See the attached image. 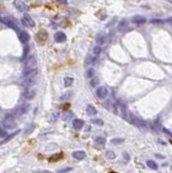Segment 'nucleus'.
<instances>
[{
	"label": "nucleus",
	"instance_id": "f257e3e1",
	"mask_svg": "<svg viewBox=\"0 0 172 173\" xmlns=\"http://www.w3.org/2000/svg\"><path fill=\"white\" fill-rule=\"evenodd\" d=\"M37 67V59L35 57L34 55H30L26 59V62H25V71L24 74L28 73L33 69H36Z\"/></svg>",
	"mask_w": 172,
	"mask_h": 173
},
{
	"label": "nucleus",
	"instance_id": "f03ea898",
	"mask_svg": "<svg viewBox=\"0 0 172 173\" xmlns=\"http://www.w3.org/2000/svg\"><path fill=\"white\" fill-rule=\"evenodd\" d=\"M2 126H3L5 129H7V130H13V129H15V127H16V122H15L14 118H13L12 116H8V117H5V118L3 119Z\"/></svg>",
	"mask_w": 172,
	"mask_h": 173
},
{
	"label": "nucleus",
	"instance_id": "7ed1b4c3",
	"mask_svg": "<svg viewBox=\"0 0 172 173\" xmlns=\"http://www.w3.org/2000/svg\"><path fill=\"white\" fill-rule=\"evenodd\" d=\"M21 22H22V24L24 25L25 27H34L35 26V21L30 17V15L28 14H25L23 17H22V20H21Z\"/></svg>",
	"mask_w": 172,
	"mask_h": 173
},
{
	"label": "nucleus",
	"instance_id": "20e7f679",
	"mask_svg": "<svg viewBox=\"0 0 172 173\" xmlns=\"http://www.w3.org/2000/svg\"><path fill=\"white\" fill-rule=\"evenodd\" d=\"M130 118H131V119H130V121H131L133 124H135L137 127H139V128H145V127H146L145 121H143V120H141V119L134 117L133 115H131V116H130Z\"/></svg>",
	"mask_w": 172,
	"mask_h": 173
},
{
	"label": "nucleus",
	"instance_id": "39448f33",
	"mask_svg": "<svg viewBox=\"0 0 172 173\" xmlns=\"http://www.w3.org/2000/svg\"><path fill=\"white\" fill-rule=\"evenodd\" d=\"M127 29H129V23L127 20H122L119 22L118 26H117V30L119 33H124L127 31Z\"/></svg>",
	"mask_w": 172,
	"mask_h": 173
},
{
	"label": "nucleus",
	"instance_id": "423d86ee",
	"mask_svg": "<svg viewBox=\"0 0 172 173\" xmlns=\"http://www.w3.org/2000/svg\"><path fill=\"white\" fill-rule=\"evenodd\" d=\"M107 94H108V91L105 87H98V90H96V96H98V99H101V100L105 99V98L107 96Z\"/></svg>",
	"mask_w": 172,
	"mask_h": 173
},
{
	"label": "nucleus",
	"instance_id": "0eeeda50",
	"mask_svg": "<svg viewBox=\"0 0 172 173\" xmlns=\"http://www.w3.org/2000/svg\"><path fill=\"white\" fill-rule=\"evenodd\" d=\"M29 35H28V33H26V31H24V30H22V31H20L19 33V39H20L21 42H23V43H26L27 41H29Z\"/></svg>",
	"mask_w": 172,
	"mask_h": 173
},
{
	"label": "nucleus",
	"instance_id": "6e6552de",
	"mask_svg": "<svg viewBox=\"0 0 172 173\" xmlns=\"http://www.w3.org/2000/svg\"><path fill=\"white\" fill-rule=\"evenodd\" d=\"M13 3H14V7H16L17 10L22 11V12H24V11L27 10V7H26V5H25L22 0H14Z\"/></svg>",
	"mask_w": 172,
	"mask_h": 173
},
{
	"label": "nucleus",
	"instance_id": "1a4fd4ad",
	"mask_svg": "<svg viewBox=\"0 0 172 173\" xmlns=\"http://www.w3.org/2000/svg\"><path fill=\"white\" fill-rule=\"evenodd\" d=\"M54 39L56 42H63L66 40V35L64 33H62V31H58L56 34L54 35Z\"/></svg>",
	"mask_w": 172,
	"mask_h": 173
},
{
	"label": "nucleus",
	"instance_id": "9d476101",
	"mask_svg": "<svg viewBox=\"0 0 172 173\" xmlns=\"http://www.w3.org/2000/svg\"><path fill=\"white\" fill-rule=\"evenodd\" d=\"M132 22L137 25H142L146 22V20H145V17H143L141 15H135L132 17Z\"/></svg>",
	"mask_w": 172,
	"mask_h": 173
},
{
	"label": "nucleus",
	"instance_id": "9b49d317",
	"mask_svg": "<svg viewBox=\"0 0 172 173\" xmlns=\"http://www.w3.org/2000/svg\"><path fill=\"white\" fill-rule=\"evenodd\" d=\"M84 126V120H81V119H75L74 121H73V127H74L76 130L82 129Z\"/></svg>",
	"mask_w": 172,
	"mask_h": 173
},
{
	"label": "nucleus",
	"instance_id": "f8f14e48",
	"mask_svg": "<svg viewBox=\"0 0 172 173\" xmlns=\"http://www.w3.org/2000/svg\"><path fill=\"white\" fill-rule=\"evenodd\" d=\"M73 157H74L76 160H82L86 157V153L82 152V150H77V152H74L73 153Z\"/></svg>",
	"mask_w": 172,
	"mask_h": 173
},
{
	"label": "nucleus",
	"instance_id": "ddd939ff",
	"mask_svg": "<svg viewBox=\"0 0 172 173\" xmlns=\"http://www.w3.org/2000/svg\"><path fill=\"white\" fill-rule=\"evenodd\" d=\"M28 109H29V105H28V104H23V105H21L20 107L17 108L16 114L17 115H24Z\"/></svg>",
	"mask_w": 172,
	"mask_h": 173
},
{
	"label": "nucleus",
	"instance_id": "4468645a",
	"mask_svg": "<svg viewBox=\"0 0 172 173\" xmlns=\"http://www.w3.org/2000/svg\"><path fill=\"white\" fill-rule=\"evenodd\" d=\"M94 143H95V145H98V146H104L105 143H106V140H105L103 136H98V138H95Z\"/></svg>",
	"mask_w": 172,
	"mask_h": 173
},
{
	"label": "nucleus",
	"instance_id": "2eb2a0df",
	"mask_svg": "<svg viewBox=\"0 0 172 173\" xmlns=\"http://www.w3.org/2000/svg\"><path fill=\"white\" fill-rule=\"evenodd\" d=\"M96 109H95V107L94 106H92V105H88L87 106V114L89 115V116H94V115H96Z\"/></svg>",
	"mask_w": 172,
	"mask_h": 173
},
{
	"label": "nucleus",
	"instance_id": "dca6fc26",
	"mask_svg": "<svg viewBox=\"0 0 172 173\" xmlns=\"http://www.w3.org/2000/svg\"><path fill=\"white\" fill-rule=\"evenodd\" d=\"M105 41H106V37H105L104 34H98V36H96V42H98V45H103V43H105Z\"/></svg>",
	"mask_w": 172,
	"mask_h": 173
},
{
	"label": "nucleus",
	"instance_id": "f3484780",
	"mask_svg": "<svg viewBox=\"0 0 172 173\" xmlns=\"http://www.w3.org/2000/svg\"><path fill=\"white\" fill-rule=\"evenodd\" d=\"M95 62H96V57H91V56H88V57L86 59L84 65H86V66H90V65H93Z\"/></svg>",
	"mask_w": 172,
	"mask_h": 173
},
{
	"label": "nucleus",
	"instance_id": "a211bd4d",
	"mask_svg": "<svg viewBox=\"0 0 172 173\" xmlns=\"http://www.w3.org/2000/svg\"><path fill=\"white\" fill-rule=\"evenodd\" d=\"M35 94H36L35 90H30V91H27V92H26L24 95H25V98H26L27 100H31V99H34Z\"/></svg>",
	"mask_w": 172,
	"mask_h": 173
},
{
	"label": "nucleus",
	"instance_id": "6ab92c4d",
	"mask_svg": "<svg viewBox=\"0 0 172 173\" xmlns=\"http://www.w3.org/2000/svg\"><path fill=\"white\" fill-rule=\"evenodd\" d=\"M146 164H147V166H148V167H149L151 169H153V170H157V169H158L157 163L155 162V161H153V160H147Z\"/></svg>",
	"mask_w": 172,
	"mask_h": 173
},
{
	"label": "nucleus",
	"instance_id": "aec40b11",
	"mask_svg": "<svg viewBox=\"0 0 172 173\" xmlns=\"http://www.w3.org/2000/svg\"><path fill=\"white\" fill-rule=\"evenodd\" d=\"M74 82V79L73 78H70V77H66L64 79V83H65V87H69V85H72Z\"/></svg>",
	"mask_w": 172,
	"mask_h": 173
},
{
	"label": "nucleus",
	"instance_id": "412c9836",
	"mask_svg": "<svg viewBox=\"0 0 172 173\" xmlns=\"http://www.w3.org/2000/svg\"><path fill=\"white\" fill-rule=\"evenodd\" d=\"M98 82H100V80H98V77H92V79H91V81H90V84H91V87H96L98 84Z\"/></svg>",
	"mask_w": 172,
	"mask_h": 173
},
{
	"label": "nucleus",
	"instance_id": "4be33fe9",
	"mask_svg": "<svg viewBox=\"0 0 172 173\" xmlns=\"http://www.w3.org/2000/svg\"><path fill=\"white\" fill-rule=\"evenodd\" d=\"M102 52V49H101V47L100 45H95L93 48V54L96 56V55H98L100 53Z\"/></svg>",
	"mask_w": 172,
	"mask_h": 173
},
{
	"label": "nucleus",
	"instance_id": "5701e85b",
	"mask_svg": "<svg viewBox=\"0 0 172 173\" xmlns=\"http://www.w3.org/2000/svg\"><path fill=\"white\" fill-rule=\"evenodd\" d=\"M16 133H17V132H14V133H13V134H11V135H9L8 138H5V141H2V142H1V144H5V143H7V142H9V141H10L11 138H14V136H15V135H16Z\"/></svg>",
	"mask_w": 172,
	"mask_h": 173
},
{
	"label": "nucleus",
	"instance_id": "b1692460",
	"mask_svg": "<svg viewBox=\"0 0 172 173\" xmlns=\"http://www.w3.org/2000/svg\"><path fill=\"white\" fill-rule=\"evenodd\" d=\"M70 96H72V92H67V93H65L64 95H62L60 99L62 100V101H65V100H68Z\"/></svg>",
	"mask_w": 172,
	"mask_h": 173
},
{
	"label": "nucleus",
	"instance_id": "393cba45",
	"mask_svg": "<svg viewBox=\"0 0 172 173\" xmlns=\"http://www.w3.org/2000/svg\"><path fill=\"white\" fill-rule=\"evenodd\" d=\"M94 75V69L93 68H89L88 71H87V77L88 78H92Z\"/></svg>",
	"mask_w": 172,
	"mask_h": 173
},
{
	"label": "nucleus",
	"instance_id": "a878e982",
	"mask_svg": "<svg viewBox=\"0 0 172 173\" xmlns=\"http://www.w3.org/2000/svg\"><path fill=\"white\" fill-rule=\"evenodd\" d=\"M106 157H107L108 159H115L116 155H115L113 152H106Z\"/></svg>",
	"mask_w": 172,
	"mask_h": 173
},
{
	"label": "nucleus",
	"instance_id": "bb28decb",
	"mask_svg": "<svg viewBox=\"0 0 172 173\" xmlns=\"http://www.w3.org/2000/svg\"><path fill=\"white\" fill-rule=\"evenodd\" d=\"M152 24H155V25H161L163 24V21L162 20H152L151 21Z\"/></svg>",
	"mask_w": 172,
	"mask_h": 173
},
{
	"label": "nucleus",
	"instance_id": "cd10ccee",
	"mask_svg": "<svg viewBox=\"0 0 172 173\" xmlns=\"http://www.w3.org/2000/svg\"><path fill=\"white\" fill-rule=\"evenodd\" d=\"M93 124H98V126H103V120H101V119H93Z\"/></svg>",
	"mask_w": 172,
	"mask_h": 173
},
{
	"label": "nucleus",
	"instance_id": "c85d7f7f",
	"mask_svg": "<svg viewBox=\"0 0 172 173\" xmlns=\"http://www.w3.org/2000/svg\"><path fill=\"white\" fill-rule=\"evenodd\" d=\"M123 142V140L122 138H114L113 141H112V143H122Z\"/></svg>",
	"mask_w": 172,
	"mask_h": 173
},
{
	"label": "nucleus",
	"instance_id": "c756f323",
	"mask_svg": "<svg viewBox=\"0 0 172 173\" xmlns=\"http://www.w3.org/2000/svg\"><path fill=\"white\" fill-rule=\"evenodd\" d=\"M67 171H70V168L61 169V170H59V173H64V172H67Z\"/></svg>",
	"mask_w": 172,
	"mask_h": 173
},
{
	"label": "nucleus",
	"instance_id": "7c9ffc66",
	"mask_svg": "<svg viewBox=\"0 0 172 173\" xmlns=\"http://www.w3.org/2000/svg\"><path fill=\"white\" fill-rule=\"evenodd\" d=\"M70 117H73V113H68V115L67 116H65L64 117V120H68Z\"/></svg>",
	"mask_w": 172,
	"mask_h": 173
},
{
	"label": "nucleus",
	"instance_id": "2f4dec72",
	"mask_svg": "<svg viewBox=\"0 0 172 173\" xmlns=\"http://www.w3.org/2000/svg\"><path fill=\"white\" fill-rule=\"evenodd\" d=\"M37 173H51L50 171H37Z\"/></svg>",
	"mask_w": 172,
	"mask_h": 173
},
{
	"label": "nucleus",
	"instance_id": "473e14b6",
	"mask_svg": "<svg viewBox=\"0 0 172 173\" xmlns=\"http://www.w3.org/2000/svg\"><path fill=\"white\" fill-rule=\"evenodd\" d=\"M166 22H168V23H172V17H171V19H168V20H166Z\"/></svg>",
	"mask_w": 172,
	"mask_h": 173
},
{
	"label": "nucleus",
	"instance_id": "72a5a7b5",
	"mask_svg": "<svg viewBox=\"0 0 172 173\" xmlns=\"http://www.w3.org/2000/svg\"><path fill=\"white\" fill-rule=\"evenodd\" d=\"M58 1H60V2H64V3L67 2V0H58Z\"/></svg>",
	"mask_w": 172,
	"mask_h": 173
},
{
	"label": "nucleus",
	"instance_id": "f704fd0d",
	"mask_svg": "<svg viewBox=\"0 0 172 173\" xmlns=\"http://www.w3.org/2000/svg\"><path fill=\"white\" fill-rule=\"evenodd\" d=\"M157 158L161 159V158H163V157H162V156H160V155H157Z\"/></svg>",
	"mask_w": 172,
	"mask_h": 173
},
{
	"label": "nucleus",
	"instance_id": "c9c22d12",
	"mask_svg": "<svg viewBox=\"0 0 172 173\" xmlns=\"http://www.w3.org/2000/svg\"><path fill=\"white\" fill-rule=\"evenodd\" d=\"M110 173H114V172H110Z\"/></svg>",
	"mask_w": 172,
	"mask_h": 173
}]
</instances>
